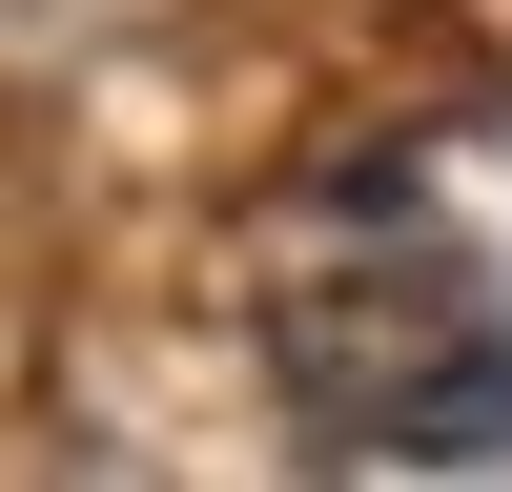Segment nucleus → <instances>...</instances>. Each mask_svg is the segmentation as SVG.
Masks as SVG:
<instances>
[{"label":"nucleus","instance_id":"f257e3e1","mask_svg":"<svg viewBox=\"0 0 512 492\" xmlns=\"http://www.w3.org/2000/svg\"><path fill=\"white\" fill-rule=\"evenodd\" d=\"M267 390L308 451H390V472H472L512 451V287L472 267L451 226H390V246H308L267 267Z\"/></svg>","mask_w":512,"mask_h":492}]
</instances>
